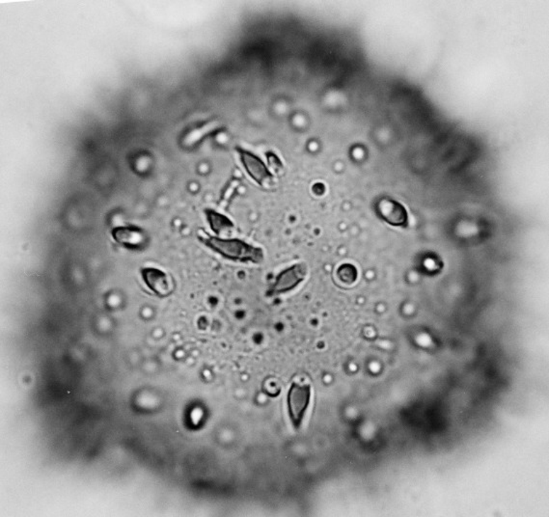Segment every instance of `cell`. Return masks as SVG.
<instances>
[{
	"label": "cell",
	"instance_id": "obj_9",
	"mask_svg": "<svg viewBox=\"0 0 549 517\" xmlns=\"http://www.w3.org/2000/svg\"><path fill=\"white\" fill-rule=\"evenodd\" d=\"M217 122H210L208 123V124L205 125L203 127L191 130V132H189L188 135H186V137L183 138V144H186V145L188 146L193 145V144H196L197 141L201 140V138L204 137L205 135H208V133H210L212 132V130L217 129Z\"/></svg>",
	"mask_w": 549,
	"mask_h": 517
},
{
	"label": "cell",
	"instance_id": "obj_3",
	"mask_svg": "<svg viewBox=\"0 0 549 517\" xmlns=\"http://www.w3.org/2000/svg\"><path fill=\"white\" fill-rule=\"evenodd\" d=\"M307 276V266L305 263H295L276 276V281L270 289V295L284 294L295 289L305 281Z\"/></svg>",
	"mask_w": 549,
	"mask_h": 517
},
{
	"label": "cell",
	"instance_id": "obj_7",
	"mask_svg": "<svg viewBox=\"0 0 549 517\" xmlns=\"http://www.w3.org/2000/svg\"><path fill=\"white\" fill-rule=\"evenodd\" d=\"M378 210L383 220L392 225H402L407 220V210L401 204L389 199H383L378 204Z\"/></svg>",
	"mask_w": 549,
	"mask_h": 517
},
{
	"label": "cell",
	"instance_id": "obj_5",
	"mask_svg": "<svg viewBox=\"0 0 549 517\" xmlns=\"http://www.w3.org/2000/svg\"><path fill=\"white\" fill-rule=\"evenodd\" d=\"M142 277L146 285L157 295L166 297L174 290L172 279L164 271L154 268L142 269Z\"/></svg>",
	"mask_w": 549,
	"mask_h": 517
},
{
	"label": "cell",
	"instance_id": "obj_2",
	"mask_svg": "<svg viewBox=\"0 0 549 517\" xmlns=\"http://www.w3.org/2000/svg\"><path fill=\"white\" fill-rule=\"evenodd\" d=\"M311 387L309 385L293 382L288 392V411L295 428H300L305 420L311 402Z\"/></svg>",
	"mask_w": 549,
	"mask_h": 517
},
{
	"label": "cell",
	"instance_id": "obj_4",
	"mask_svg": "<svg viewBox=\"0 0 549 517\" xmlns=\"http://www.w3.org/2000/svg\"><path fill=\"white\" fill-rule=\"evenodd\" d=\"M239 154L245 170L256 183L264 186L271 182L273 176L259 157L245 150H239Z\"/></svg>",
	"mask_w": 549,
	"mask_h": 517
},
{
	"label": "cell",
	"instance_id": "obj_6",
	"mask_svg": "<svg viewBox=\"0 0 549 517\" xmlns=\"http://www.w3.org/2000/svg\"><path fill=\"white\" fill-rule=\"evenodd\" d=\"M112 237L118 244L124 245L128 249H140L145 246L148 242V237L145 232L137 227H116L112 230Z\"/></svg>",
	"mask_w": 549,
	"mask_h": 517
},
{
	"label": "cell",
	"instance_id": "obj_10",
	"mask_svg": "<svg viewBox=\"0 0 549 517\" xmlns=\"http://www.w3.org/2000/svg\"><path fill=\"white\" fill-rule=\"evenodd\" d=\"M339 276L341 280L346 283H351L356 279V271L353 266H343L339 269Z\"/></svg>",
	"mask_w": 549,
	"mask_h": 517
},
{
	"label": "cell",
	"instance_id": "obj_1",
	"mask_svg": "<svg viewBox=\"0 0 549 517\" xmlns=\"http://www.w3.org/2000/svg\"><path fill=\"white\" fill-rule=\"evenodd\" d=\"M199 238L210 249L228 260L242 263H259L264 260V252L260 247L237 239H222L199 234Z\"/></svg>",
	"mask_w": 549,
	"mask_h": 517
},
{
	"label": "cell",
	"instance_id": "obj_8",
	"mask_svg": "<svg viewBox=\"0 0 549 517\" xmlns=\"http://www.w3.org/2000/svg\"><path fill=\"white\" fill-rule=\"evenodd\" d=\"M207 217L210 227H212L215 234H220L222 232L234 227L233 223L231 222L229 218L224 217L220 213L214 212V210H207Z\"/></svg>",
	"mask_w": 549,
	"mask_h": 517
}]
</instances>
